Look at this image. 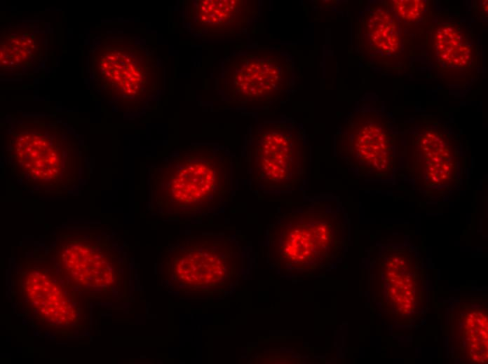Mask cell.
<instances>
[{
	"label": "cell",
	"mask_w": 488,
	"mask_h": 364,
	"mask_svg": "<svg viewBox=\"0 0 488 364\" xmlns=\"http://www.w3.org/2000/svg\"><path fill=\"white\" fill-rule=\"evenodd\" d=\"M252 188L262 193H292L304 187L306 176V136L290 120L256 126L248 146Z\"/></svg>",
	"instance_id": "cell-3"
},
{
	"label": "cell",
	"mask_w": 488,
	"mask_h": 364,
	"mask_svg": "<svg viewBox=\"0 0 488 364\" xmlns=\"http://www.w3.org/2000/svg\"><path fill=\"white\" fill-rule=\"evenodd\" d=\"M64 274L84 288H109L118 280V265L109 250L90 239L65 241L58 251Z\"/></svg>",
	"instance_id": "cell-10"
},
{
	"label": "cell",
	"mask_w": 488,
	"mask_h": 364,
	"mask_svg": "<svg viewBox=\"0 0 488 364\" xmlns=\"http://www.w3.org/2000/svg\"><path fill=\"white\" fill-rule=\"evenodd\" d=\"M107 59V63L104 64L107 68L104 70L107 71L110 80L125 93L135 94L142 74L134 59L126 53L116 52Z\"/></svg>",
	"instance_id": "cell-16"
},
{
	"label": "cell",
	"mask_w": 488,
	"mask_h": 364,
	"mask_svg": "<svg viewBox=\"0 0 488 364\" xmlns=\"http://www.w3.org/2000/svg\"><path fill=\"white\" fill-rule=\"evenodd\" d=\"M406 169L414 188L429 200H440L463 183V162L459 143L449 130L431 119L413 131Z\"/></svg>",
	"instance_id": "cell-4"
},
{
	"label": "cell",
	"mask_w": 488,
	"mask_h": 364,
	"mask_svg": "<svg viewBox=\"0 0 488 364\" xmlns=\"http://www.w3.org/2000/svg\"><path fill=\"white\" fill-rule=\"evenodd\" d=\"M452 344L464 363L487 361V309L484 304L470 301L459 305L452 316Z\"/></svg>",
	"instance_id": "cell-11"
},
{
	"label": "cell",
	"mask_w": 488,
	"mask_h": 364,
	"mask_svg": "<svg viewBox=\"0 0 488 364\" xmlns=\"http://www.w3.org/2000/svg\"><path fill=\"white\" fill-rule=\"evenodd\" d=\"M436 59L447 68L467 69L474 64V43L466 30L455 23L438 25L432 35Z\"/></svg>",
	"instance_id": "cell-15"
},
{
	"label": "cell",
	"mask_w": 488,
	"mask_h": 364,
	"mask_svg": "<svg viewBox=\"0 0 488 364\" xmlns=\"http://www.w3.org/2000/svg\"><path fill=\"white\" fill-rule=\"evenodd\" d=\"M358 38L360 53L368 60L379 62L400 51L398 22L381 4L372 5L362 15Z\"/></svg>",
	"instance_id": "cell-12"
},
{
	"label": "cell",
	"mask_w": 488,
	"mask_h": 364,
	"mask_svg": "<svg viewBox=\"0 0 488 364\" xmlns=\"http://www.w3.org/2000/svg\"><path fill=\"white\" fill-rule=\"evenodd\" d=\"M195 6V27L217 35L240 32L257 12L255 1L205 0Z\"/></svg>",
	"instance_id": "cell-14"
},
{
	"label": "cell",
	"mask_w": 488,
	"mask_h": 364,
	"mask_svg": "<svg viewBox=\"0 0 488 364\" xmlns=\"http://www.w3.org/2000/svg\"><path fill=\"white\" fill-rule=\"evenodd\" d=\"M10 156L12 174L35 193H63L77 181L75 159L56 137L41 129L17 134Z\"/></svg>",
	"instance_id": "cell-7"
},
{
	"label": "cell",
	"mask_w": 488,
	"mask_h": 364,
	"mask_svg": "<svg viewBox=\"0 0 488 364\" xmlns=\"http://www.w3.org/2000/svg\"><path fill=\"white\" fill-rule=\"evenodd\" d=\"M345 246L343 214L335 203L314 200L281 215L268 233L269 260L280 267L307 270L330 265Z\"/></svg>",
	"instance_id": "cell-2"
},
{
	"label": "cell",
	"mask_w": 488,
	"mask_h": 364,
	"mask_svg": "<svg viewBox=\"0 0 488 364\" xmlns=\"http://www.w3.org/2000/svg\"><path fill=\"white\" fill-rule=\"evenodd\" d=\"M23 284L31 305L46 321L66 324L74 320L76 309L70 296L53 275L43 271H30L24 278Z\"/></svg>",
	"instance_id": "cell-13"
},
{
	"label": "cell",
	"mask_w": 488,
	"mask_h": 364,
	"mask_svg": "<svg viewBox=\"0 0 488 364\" xmlns=\"http://www.w3.org/2000/svg\"><path fill=\"white\" fill-rule=\"evenodd\" d=\"M391 4L397 15L407 22L419 20L426 9L423 0H393Z\"/></svg>",
	"instance_id": "cell-17"
},
{
	"label": "cell",
	"mask_w": 488,
	"mask_h": 364,
	"mask_svg": "<svg viewBox=\"0 0 488 364\" xmlns=\"http://www.w3.org/2000/svg\"><path fill=\"white\" fill-rule=\"evenodd\" d=\"M337 155L358 176L385 179L396 167L395 136L389 118L377 111H355L335 135Z\"/></svg>",
	"instance_id": "cell-6"
},
{
	"label": "cell",
	"mask_w": 488,
	"mask_h": 364,
	"mask_svg": "<svg viewBox=\"0 0 488 364\" xmlns=\"http://www.w3.org/2000/svg\"><path fill=\"white\" fill-rule=\"evenodd\" d=\"M167 279L194 293L226 288L241 265L237 244L228 238L203 237L180 241L165 258Z\"/></svg>",
	"instance_id": "cell-5"
},
{
	"label": "cell",
	"mask_w": 488,
	"mask_h": 364,
	"mask_svg": "<svg viewBox=\"0 0 488 364\" xmlns=\"http://www.w3.org/2000/svg\"><path fill=\"white\" fill-rule=\"evenodd\" d=\"M224 88L236 104L264 106L284 99L294 84L289 53L263 49L233 57L227 64Z\"/></svg>",
	"instance_id": "cell-8"
},
{
	"label": "cell",
	"mask_w": 488,
	"mask_h": 364,
	"mask_svg": "<svg viewBox=\"0 0 488 364\" xmlns=\"http://www.w3.org/2000/svg\"><path fill=\"white\" fill-rule=\"evenodd\" d=\"M379 302L397 323H412L426 306L421 260L410 247H387L377 259Z\"/></svg>",
	"instance_id": "cell-9"
},
{
	"label": "cell",
	"mask_w": 488,
	"mask_h": 364,
	"mask_svg": "<svg viewBox=\"0 0 488 364\" xmlns=\"http://www.w3.org/2000/svg\"><path fill=\"white\" fill-rule=\"evenodd\" d=\"M153 204L163 216L188 219L220 209L234 190L232 158L212 147H192L151 172Z\"/></svg>",
	"instance_id": "cell-1"
}]
</instances>
